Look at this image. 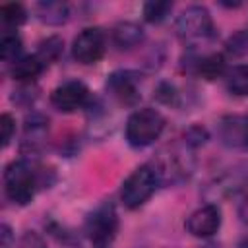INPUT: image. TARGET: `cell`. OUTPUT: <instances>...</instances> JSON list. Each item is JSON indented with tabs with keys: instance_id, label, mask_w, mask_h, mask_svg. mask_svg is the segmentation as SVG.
Here are the masks:
<instances>
[{
	"instance_id": "cell-1",
	"label": "cell",
	"mask_w": 248,
	"mask_h": 248,
	"mask_svg": "<svg viewBox=\"0 0 248 248\" xmlns=\"http://www.w3.org/2000/svg\"><path fill=\"white\" fill-rule=\"evenodd\" d=\"M45 172L37 170L27 159L12 161L4 170V192L6 198L17 205H27L35 198L37 186L43 184Z\"/></svg>"
},
{
	"instance_id": "cell-2",
	"label": "cell",
	"mask_w": 248,
	"mask_h": 248,
	"mask_svg": "<svg viewBox=\"0 0 248 248\" xmlns=\"http://www.w3.org/2000/svg\"><path fill=\"white\" fill-rule=\"evenodd\" d=\"M161 184V178L151 163H145L132 170L128 178L120 186V202L128 209H138L141 207L157 190Z\"/></svg>"
},
{
	"instance_id": "cell-3",
	"label": "cell",
	"mask_w": 248,
	"mask_h": 248,
	"mask_svg": "<svg viewBox=\"0 0 248 248\" xmlns=\"http://www.w3.org/2000/svg\"><path fill=\"white\" fill-rule=\"evenodd\" d=\"M165 130V118L157 108L145 107L134 110L126 120V140L132 147H147Z\"/></svg>"
},
{
	"instance_id": "cell-4",
	"label": "cell",
	"mask_w": 248,
	"mask_h": 248,
	"mask_svg": "<svg viewBox=\"0 0 248 248\" xmlns=\"http://www.w3.org/2000/svg\"><path fill=\"white\" fill-rule=\"evenodd\" d=\"M174 31L182 43L198 45L203 41H209L215 35L213 19L203 6H188L180 12V16L174 21Z\"/></svg>"
},
{
	"instance_id": "cell-5",
	"label": "cell",
	"mask_w": 248,
	"mask_h": 248,
	"mask_svg": "<svg viewBox=\"0 0 248 248\" xmlns=\"http://www.w3.org/2000/svg\"><path fill=\"white\" fill-rule=\"evenodd\" d=\"M118 231V215L112 203H101L85 221V232L93 248H110Z\"/></svg>"
},
{
	"instance_id": "cell-6",
	"label": "cell",
	"mask_w": 248,
	"mask_h": 248,
	"mask_svg": "<svg viewBox=\"0 0 248 248\" xmlns=\"http://www.w3.org/2000/svg\"><path fill=\"white\" fill-rule=\"evenodd\" d=\"M107 48L105 33L99 27L81 29L72 43V56L79 64H95L103 58Z\"/></svg>"
},
{
	"instance_id": "cell-7",
	"label": "cell",
	"mask_w": 248,
	"mask_h": 248,
	"mask_svg": "<svg viewBox=\"0 0 248 248\" xmlns=\"http://www.w3.org/2000/svg\"><path fill=\"white\" fill-rule=\"evenodd\" d=\"M217 140L229 149H248V114H227L217 122Z\"/></svg>"
},
{
	"instance_id": "cell-8",
	"label": "cell",
	"mask_w": 248,
	"mask_h": 248,
	"mask_svg": "<svg viewBox=\"0 0 248 248\" xmlns=\"http://www.w3.org/2000/svg\"><path fill=\"white\" fill-rule=\"evenodd\" d=\"M50 103L60 112H74L89 103V89L81 81H64L50 93Z\"/></svg>"
},
{
	"instance_id": "cell-9",
	"label": "cell",
	"mask_w": 248,
	"mask_h": 248,
	"mask_svg": "<svg viewBox=\"0 0 248 248\" xmlns=\"http://www.w3.org/2000/svg\"><path fill=\"white\" fill-rule=\"evenodd\" d=\"M219 227H221V209L213 203L198 207L186 219V231L198 238L213 236L219 231Z\"/></svg>"
},
{
	"instance_id": "cell-10",
	"label": "cell",
	"mask_w": 248,
	"mask_h": 248,
	"mask_svg": "<svg viewBox=\"0 0 248 248\" xmlns=\"http://www.w3.org/2000/svg\"><path fill=\"white\" fill-rule=\"evenodd\" d=\"M107 89L120 105H136L140 99L138 76L128 70L112 72L107 79Z\"/></svg>"
},
{
	"instance_id": "cell-11",
	"label": "cell",
	"mask_w": 248,
	"mask_h": 248,
	"mask_svg": "<svg viewBox=\"0 0 248 248\" xmlns=\"http://www.w3.org/2000/svg\"><path fill=\"white\" fill-rule=\"evenodd\" d=\"M145 39L143 29L134 21H122L112 29V43L120 50H132L140 46Z\"/></svg>"
},
{
	"instance_id": "cell-12",
	"label": "cell",
	"mask_w": 248,
	"mask_h": 248,
	"mask_svg": "<svg viewBox=\"0 0 248 248\" xmlns=\"http://www.w3.org/2000/svg\"><path fill=\"white\" fill-rule=\"evenodd\" d=\"M48 134V120L41 114H33L27 116L25 120V134H23V149H27L29 153L37 151L41 147V143L45 141Z\"/></svg>"
},
{
	"instance_id": "cell-13",
	"label": "cell",
	"mask_w": 248,
	"mask_h": 248,
	"mask_svg": "<svg viewBox=\"0 0 248 248\" xmlns=\"http://www.w3.org/2000/svg\"><path fill=\"white\" fill-rule=\"evenodd\" d=\"M194 72L198 76H202L203 79H217V78H225L227 74V62L225 56L221 52H209L203 54L200 58H196L194 62Z\"/></svg>"
},
{
	"instance_id": "cell-14",
	"label": "cell",
	"mask_w": 248,
	"mask_h": 248,
	"mask_svg": "<svg viewBox=\"0 0 248 248\" xmlns=\"http://www.w3.org/2000/svg\"><path fill=\"white\" fill-rule=\"evenodd\" d=\"M35 12L37 17L46 25H62L70 19V6L66 2H56V0L39 2Z\"/></svg>"
},
{
	"instance_id": "cell-15",
	"label": "cell",
	"mask_w": 248,
	"mask_h": 248,
	"mask_svg": "<svg viewBox=\"0 0 248 248\" xmlns=\"http://www.w3.org/2000/svg\"><path fill=\"white\" fill-rule=\"evenodd\" d=\"M43 70H45V64L37 54H25L12 64V78L21 83H31Z\"/></svg>"
},
{
	"instance_id": "cell-16",
	"label": "cell",
	"mask_w": 248,
	"mask_h": 248,
	"mask_svg": "<svg viewBox=\"0 0 248 248\" xmlns=\"http://www.w3.org/2000/svg\"><path fill=\"white\" fill-rule=\"evenodd\" d=\"M225 87L231 95L248 97V66L238 64L229 68L225 74Z\"/></svg>"
},
{
	"instance_id": "cell-17",
	"label": "cell",
	"mask_w": 248,
	"mask_h": 248,
	"mask_svg": "<svg viewBox=\"0 0 248 248\" xmlns=\"http://www.w3.org/2000/svg\"><path fill=\"white\" fill-rule=\"evenodd\" d=\"M0 19H2V25L8 27V31L19 27L25 19H27V12L21 4L17 2H10V4H4L0 6Z\"/></svg>"
},
{
	"instance_id": "cell-18",
	"label": "cell",
	"mask_w": 248,
	"mask_h": 248,
	"mask_svg": "<svg viewBox=\"0 0 248 248\" xmlns=\"http://www.w3.org/2000/svg\"><path fill=\"white\" fill-rule=\"evenodd\" d=\"M62 50H64V41H62L60 37L52 35V37H46L45 41L39 43V48H37L35 54H37V56L43 60V64L46 66V64H50V62H56V60L60 58Z\"/></svg>"
},
{
	"instance_id": "cell-19",
	"label": "cell",
	"mask_w": 248,
	"mask_h": 248,
	"mask_svg": "<svg viewBox=\"0 0 248 248\" xmlns=\"http://www.w3.org/2000/svg\"><path fill=\"white\" fill-rule=\"evenodd\" d=\"M21 39L16 35V33H4L2 39H0V56L4 62L8 64H14L21 58Z\"/></svg>"
},
{
	"instance_id": "cell-20",
	"label": "cell",
	"mask_w": 248,
	"mask_h": 248,
	"mask_svg": "<svg viewBox=\"0 0 248 248\" xmlns=\"http://www.w3.org/2000/svg\"><path fill=\"white\" fill-rule=\"evenodd\" d=\"M172 4L170 2H163V0H151L143 4V19L149 23H161L167 19V16L170 14Z\"/></svg>"
},
{
	"instance_id": "cell-21",
	"label": "cell",
	"mask_w": 248,
	"mask_h": 248,
	"mask_svg": "<svg viewBox=\"0 0 248 248\" xmlns=\"http://www.w3.org/2000/svg\"><path fill=\"white\" fill-rule=\"evenodd\" d=\"M227 50L232 56H244L248 54V31H236L227 41Z\"/></svg>"
},
{
	"instance_id": "cell-22",
	"label": "cell",
	"mask_w": 248,
	"mask_h": 248,
	"mask_svg": "<svg viewBox=\"0 0 248 248\" xmlns=\"http://www.w3.org/2000/svg\"><path fill=\"white\" fill-rule=\"evenodd\" d=\"M17 248H46V242L37 231H25L17 242Z\"/></svg>"
},
{
	"instance_id": "cell-23",
	"label": "cell",
	"mask_w": 248,
	"mask_h": 248,
	"mask_svg": "<svg viewBox=\"0 0 248 248\" xmlns=\"http://www.w3.org/2000/svg\"><path fill=\"white\" fill-rule=\"evenodd\" d=\"M0 130H2V145L6 147L10 141H12V136L16 132V120L12 118V114L4 112L0 116Z\"/></svg>"
},
{
	"instance_id": "cell-24",
	"label": "cell",
	"mask_w": 248,
	"mask_h": 248,
	"mask_svg": "<svg viewBox=\"0 0 248 248\" xmlns=\"http://www.w3.org/2000/svg\"><path fill=\"white\" fill-rule=\"evenodd\" d=\"M205 140H207V134H205V130L200 128V126H194V128H190V130L186 132V143H188V145H200V143H203Z\"/></svg>"
},
{
	"instance_id": "cell-25",
	"label": "cell",
	"mask_w": 248,
	"mask_h": 248,
	"mask_svg": "<svg viewBox=\"0 0 248 248\" xmlns=\"http://www.w3.org/2000/svg\"><path fill=\"white\" fill-rule=\"evenodd\" d=\"M0 236H2V248H12V231L8 225H2Z\"/></svg>"
},
{
	"instance_id": "cell-26",
	"label": "cell",
	"mask_w": 248,
	"mask_h": 248,
	"mask_svg": "<svg viewBox=\"0 0 248 248\" xmlns=\"http://www.w3.org/2000/svg\"><path fill=\"white\" fill-rule=\"evenodd\" d=\"M238 215H240V219L244 223H248V192L244 194V198H242V202L238 205Z\"/></svg>"
},
{
	"instance_id": "cell-27",
	"label": "cell",
	"mask_w": 248,
	"mask_h": 248,
	"mask_svg": "<svg viewBox=\"0 0 248 248\" xmlns=\"http://www.w3.org/2000/svg\"><path fill=\"white\" fill-rule=\"evenodd\" d=\"M238 248H248V234H246V236H244V238L240 240V244H238Z\"/></svg>"
}]
</instances>
